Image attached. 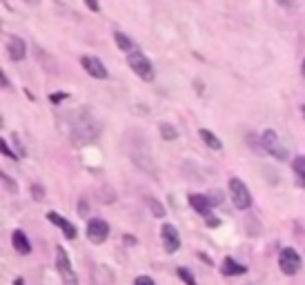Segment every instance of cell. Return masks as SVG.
Masks as SVG:
<instances>
[{
	"label": "cell",
	"mask_w": 305,
	"mask_h": 285,
	"mask_svg": "<svg viewBox=\"0 0 305 285\" xmlns=\"http://www.w3.org/2000/svg\"><path fill=\"white\" fill-rule=\"evenodd\" d=\"M11 245H14V250L18 254H29L31 252V245H29V238L25 236V232L16 230L14 234H11Z\"/></svg>",
	"instance_id": "13"
},
{
	"label": "cell",
	"mask_w": 305,
	"mask_h": 285,
	"mask_svg": "<svg viewBox=\"0 0 305 285\" xmlns=\"http://www.w3.org/2000/svg\"><path fill=\"white\" fill-rule=\"evenodd\" d=\"M207 225H210V227H218V225H221V221L214 219V216H207Z\"/></svg>",
	"instance_id": "28"
},
{
	"label": "cell",
	"mask_w": 305,
	"mask_h": 285,
	"mask_svg": "<svg viewBox=\"0 0 305 285\" xmlns=\"http://www.w3.org/2000/svg\"><path fill=\"white\" fill-rule=\"evenodd\" d=\"M85 5H87L92 11H98L100 9V5H98V0H85Z\"/></svg>",
	"instance_id": "26"
},
{
	"label": "cell",
	"mask_w": 305,
	"mask_h": 285,
	"mask_svg": "<svg viewBox=\"0 0 305 285\" xmlns=\"http://www.w3.org/2000/svg\"><path fill=\"white\" fill-rule=\"evenodd\" d=\"M74 130H76L74 138H78V141H94V138L98 136V123H96L87 111H83V114L78 116V120L74 123Z\"/></svg>",
	"instance_id": "2"
},
{
	"label": "cell",
	"mask_w": 305,
	"mask_h": 285,
	"mask_svg": "<svg viewBox=\"0 0 305 285\" xmlns=\"http://www.w3.org/2000/svg\"><path fill=\"white\" fill-rule=\"evenodd\" d=\"M210 200H212V205H218V203H223V194H218V192H214L212 196H210Z\"/></svg>",
	"instance_id": "25"
},
{
	"label": "cell",
	"mask_w": 305,
	"mask_h": 285,
	"mask_svg": "<svg viewBox=\"0 0 305 285\" xmlns=\"http://www.w3.org/2000/svg\"><path fill=\"white\" fill-rule=\"evenodd\" d=\"M31 194H33V198H36V200H43L45 198V189L41 185H31Z\"/></svg>",
	"instance_id": "22"
},
{
	"label": "cell",
	"mask_w": 305,
	"mask_h": 285,
	"mask_svg": "<svg viewBox=\"0 0 305 285\" xmlns=\"http://www.w3.org/2000/svg\"><path fill=\"white\" fill-rule=\"evenodd\" d=\"M221 272L225 276H239V274H245V265H239L232 256H227V259L223 261V267H221Z\"/></svg>",
	"instance_id": "14"
},
{
	"label": "cell",
	"mask_w": 305,
	"mask_h": 285,
	"mask_svg": "<svg viewBox=\"0 0 305 285\" xmlns=\"http://www.w3.org/2000/svg\"><path fill=\"white\" fill-rule=\"evenodd\" d=\"M81 65H83V69L87 71L89 76H94V78H100V80H105V78L109 76V71L105 69V65L100 63L96 56H83V58H81Z\"/></svg>",
	"instance_id": "8"
},
{
	"label": "cell",
	"mask_w": 305,
	"mask_h": 285,
	"mask_svg": "<svg viewBox=\"0 0 305 285\" xmlns=\"http://www.w3.org/2000/svg\"><path fill=\"white\" fill-rule=\"evenodd\" d=\"M7 54H9L11 60H22V58H25V54H27L25 40L18 38V36H9L7 38Z\"/></svg>",
	"instance_id": "10"
},
{
	"label": "cell",
	"mask_w": 305,
	"mask_h": 285,
	"mask_svg": "<svg viewBox=\"0 0 305 285\" xmlns=\"http://www.w3.org/2000/svg\"><path fill=\"white\" fill-rule=\"evenodd\" d=\"M49 98H52V103H60V100H65V98H67V94H52Z\"/></svg>",
	"instance_id": "27"
},
{
	"label": "cell",
	"mask_w": 305,
	"mask_h": 285,
	"mask_svg": "<svg viewBox=\"0 0 305 285\" xmlns=\"http://www.w3.org/2000/svg\"><path fill=\"white\" fill-rule=\"evenodd\" d=\"M279 267L281 272L287 276H294L298 270H301V256H298V252L294 248H285L281 250L279 254Z\"/></svg>",
	"instance_id": "4"
},
{
	"label": "cell",
	"mask_w": 305,
	"mask_h": 285,
	"mask_svg": "<svg viewBox=\"0 0 305 285\" xmlns=\"http://www.w3.org/2000/svg\"><path fill=\"white\" fill-rule=\"evenodd\" d=\"M261 147H263L268 154H272L276 160H287V149L283 147V145H281V141H279V136H276L274 130L263 132V136H261Z\"/></svg>",
	"instance_id": "3"
},
{
	"label": "cell",
	"mask_w": 305,
	"mask_h": 285,
	"mask_svg": "<svg viewBox=\"0 0 305 285\" xmlns=\"http://www.w3.org/2000/svg\"><path fill=\"white\" fill-rule=\"evenodd\" d=\"M292 170H294V174L298 178V185L305 187V156H296L292 160Z\"/></svg>",
	"instance_id": "15"
},
{
	"label": "cell",
	"mask_w": 305,
	"mask_h": 285,
	"mask_svg": "<svg viewBox=\"0 0 305 285\" xmlns=\"http://www.w3.org/2000/svg\"><path fill=\"white\" fill-rule=\"evenodd\" d=\"M158 130H161V136L165 138V141H176V138H178V132L174 130L169 123H161V127H158Z\"/></svg>",
	"instance_id": "18"
},
{
	"label": "cell",
	"mask_w": 305,
	"mask_h": 285,
	"mask_svg": "<svg viewBox=\"0 0 305 285\" xmlns=\"http://www.w3.org/2000/svg\"><path fill=\"white\" fill-rule=\"evenodd\" d=\"M107 236H109V225L103 219H92L87 223V238L92 243H105Z\"/></svg>",
	"instance_id": "7"
},
{
	"label": "cell",
	"mask_w": 305,
	"mask_h": 285,
	"mask_svg": "<svg viewBox=\"0 0 305 285\" xmlns=\"http://www.w3.org/2000/svg\"><path fill=\"white\" fill-rule=\"evenodd\" d=\"M301 111H303V116H305V105H303V107H301Z\"/></svg>",
	"instance_id": "31"
},
{
	"label": "cell",
	"mask_w": 305,
	"mask_h": 285,
	"mask_svg": "<svg viewBox=\"0 0 305 285\" xmlns=\"http://www.w3.org/2000/svg\"><path fill=\"white\" fill-rule=\"evenodd\" d=\"M199 134H201L203 143H205V145H207V147H210V149H221V147H223L221 138H218V136H214V134H212L210 130H201Z\"/></svg>",
	"instance_id": "16"
},
{
	"label": "cell",
	"mask_w": 305,
	"mask_h": 285,
	"mask_svg": "<svg viewBox=\"0 0 305 285\" xmlns=\"http://www.w3.org/2000/svg\"><path fill=\"white\" fill-rule=\"evenodd\" d=\"M56 267H58L60 276H63V283L65 285H78V276L76 272L71 270V263H69V256H67L65 248H56Z\"/></svg>",
	"instance_id": "6"
},
{
	"label": "cell",
	"mask_w": 305,
	"mask_h": 285,
	"mask_svg": "<svg viewBox=\"0 0 305 285\" xmlns=\"http://www.w3.org/2000/svg\"><path fill=\"white\" fill-rule=\"evenodd\" d=\"M114 40H116V45L123 49V52H127V54L134 52V43L129 40V38H127L123 31H114Z\"/></svg>",
	"instance_id": "17"
},
{
	"label": "cell",
	"mask_w": 305,
	"mask_h": 285,
	"mask_svg": "<svg viewBox=\"0 0 305 285\" xmlns=\"http://www.w3.org/2000/svg\"><path fill=\"white\" fill-rule=\"evenodd\" d=\"M0 149H3V156H9L11 160H16V158H18V156H16V154L9 149V145H7V141H5V138H3V141H0Z\"/></svg>",
	"instance_id": "21"
},
{
	"label": "cell",
	"mask_w": 305,
	"mask_h": 285,
	"mask_svg": "<svg viewBox=\"0 0 305 285\" xmlns=\"http://www.w3.org/2000/svg\"><path fill=\"white\" fill-rule=\"evenodd\" d=\"M127 65L132 67V71L138 78H143V80H147V83L154 80V65L149 63V58L143 52L134 49L132 54H127Z\"/></svg>",
	"instance_id": "1"
},
{
	"label": "cell",
	"mask_w": 305,
	"mask_h": 285,
	"mask_svg": "<svg viewBox=\"0 0 305 285\" xmlns=\"http://www.w3.org/2000/svg\"><path fill=\"white\" fill-rule=\"evenodd\" d=\"M14 285H25V281H22V278H16Z\"/></svg>",
	"instance_id": "29"
},
{
	"label": "cell",
	"mask_w": 305,
	"mask_h": 285,
	"mask_svg": "<svg viewBox=\"0 0 305 285\" xmlns=\"http://www.w3.org/2000/svg\"><path fill=\"white\" fill-rule=\"evenodd\" d=\"M189 205L203 216H210V212L214 208L210 196H203V194H189Z\"/></svg>",
	"instance_id": "11"
},
{
	"label": "cell",
	"mask_w": 305,
	"mask_h": 285,
	"mask_svg": "<svg viewBox=\"0 0 305 285\" xmlns=\"http://www.w3.org/2000/svg\"><path fill=\"white\" fill-rule=\"evenodd\" d=\"M301 74H303V78H305V58H303V65H301Z\"/></svg>",
	"instance_id": "30"
},
{
	"label": "cell",
	"mask_w": 305,
	"mask_h": 285,
	"mask_svg": "<svg viewBox=\"0 0 305 285\" xmlns=\"http://www.w3.org/2000/svg\"><path fill=\"white\" fill-rule=\"evenodd\" d=\"M161 236H163V248H165L169 254H172V252H178V248H180V236H178L176 227L169 225V223H165V225L161 227Z\"/></svg>",
	"instance_id": "9"
},
{
	"label": "cell",
	"mask_w": 305,
	"mask_h": 285,
	"mask_svg": "<svg viewBox=\"0 0 305 285\" xmlns=\"http://www.w3.org/2000/svg\"><path fill=\"white\" fill-rule=\"evenodd\" d=\"M47 219L52 221L54 225H58L60 230L65 232V236H67V238H76V227L71 225V223L67 221V219H63V216H60V214H56V212H49V214H47Z\"/></svg>",
	"instance_id": "12"
},
{
	"label": "cell",
	"mask_w": 305,
	"mask_h": 285,
	"mask_svg": "<svg viewBox=\"0 0 305 285\" xmlns=\"http://www.w3.org/2000/svg\"><path fill=\"white\" fill-rule=\"evenodd\" d=\"M3 185H5V187H9V192H16V183L11 181L7 174H3Z\"/></svg>",
	"instance_id": "23"
},
{
	"label": "cell",
	"mask_w": 305,
	"mask_h": 285,
	"mask_svg": "<svg viewBox=\"0 0 305 285\" xmlns=\"http://www.w3.org/2000/svg\"><path fill=\"white\" fill-rule=\"evenodd\" d=\"M147 205H149V210L154 212V216H158V219H163V216H165V208H163L156 198H147Z\"/></svg>",
	"instance_id": "19"
},
{
	"label": "cell",
	"mask_w": 305,
	"mask_h": 285,
	"mask_svg": "<svg viewBox=\"0 0 305 285\" xmlns=\"http://www.w3.org/2000/svg\"><path fill=\"white\" fill-rule=\"evenodd\" d=\"M134 285H156V283L151 281L149 276H136V281H134Z\"/></svg>",
	"instance_id": "24"
},
{
	"label": "cell",
	"mask_w": 305,
	"mask_h": 285,
	"mask_svg": "<svg viewBox=\"0 0 305 285\" xmlns=\"http://www.w3.org/2000/svg\"><path fill=\"white\" fill-rule=\"evenodd\" d=\"M230 194H232V203L239 210H247L252 205V196L241 178H230Z\"/></svg>",
	"instance_id": "5"
},
{
	"label": "cell",
	"mask_w": 305,
	"mask_h": 285,
	"mask_svg": "<svg viewBox=\"0 0 305 285\" xmlns=\"http://www.w3.org/2000/svg\"><path fill=\"white\" fill-rule=\"evenodd\" d=\"M178 276H180V281H183L185 285H199L194 281V276H192V272L187 270V267H178Z\"/></svg>",
	"instance_id": "20"
}]
</instances>
